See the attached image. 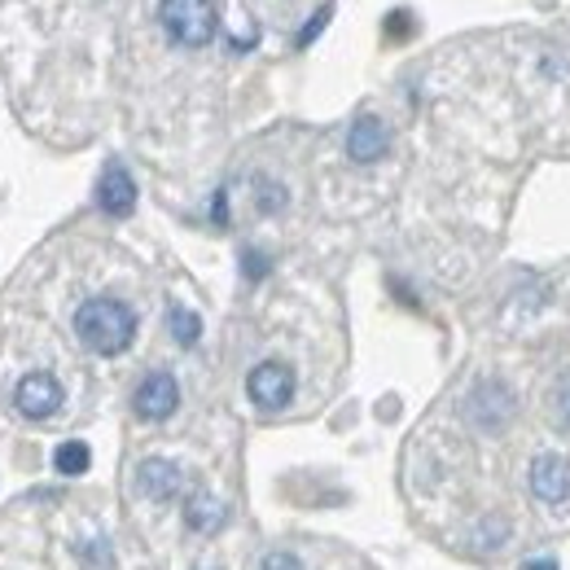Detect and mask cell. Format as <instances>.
<instances>
[{"label": "cell", "mask_w": 570, "mask_h": 570, "mask_svg": "<svg viewBox=\"0 0 570 570\" xmlns=\"http://www.w3.org/2000/svg\"><path fill=\"white\" fill-rule=\"evenodd\" d=\"M75 334L92 356H124L137 338V312L119 298H88L75 312Z\"/></svg>", "instance_id": "6da1fadb"}, {"label": "cell", "mask_w": 570, "mask_h": 570, "mask_svg": "<svg viewBox=\"0 0 570 570\" xmlns=\"http://www.w3.org/2000/svg\"><path fill=\"white\" fill-rule=\"evenodd\" d=\"M158 22L180 49H207L215 40V31H219L212 0H163L158 4Z\"/></svg>", "instance_id": "7a4b0ae2"}, {"label": "cell", "mask_w": 570, "mask_h": 570, "mask_svg": "<svg viewBox=\"0 0 570 570\" xmlns=\"http://www.w3.org/2000/svg\"><path fill=\"white\" fill-rule=\"evenodd\" d=\"M246 395H250L255 409H268V413L285 409L294 400V373H289V364H282V360L255 364L250 377H246Z\"/></svg>", "instance_id": "3957f363"}, {"label": "cell", "mask_w": 570, "mask_h": 570, "mask_svg": "<svg viewBox=\"0 0 570 570\" xmlns=\"http://www.w3.org/2000/svg\"><path fill=\"white\" fill-rule=\"evenodd\" d=\"M132 409H137L141 422H163V417H171V413L180 409V386H176V377H171L167 368L145 373L141 386L132 391Z\"/></svg>", "instance_id": "277c9868"}, {"label": "cell", "mask_w": 570, "mask_h": 570, "mask_svg": "<svg viewBox=\"0 0 570 570\" xmlns=\"http://www.w3.org/2000/svg\"><path fill=\"white\" fill-rule=\"evenodd\" d=\"M13 409H18L22 417H31V422L53 417V413L62 409V382H58L53 373H27V377L18 382V391H13Z\"/></svg>", "instance_id": "5b68a950"}, {"label": "cell", "mask_w": 570, "mask_h": 570, "mask_svg": "<svg viewBox=\"0 0 570 570\" xmlns=\"http://www.w3.org/2000/svg\"><path fill=\"white\" fill-rule=\"evenodd\" d=\"M531 497L553 504V509L570 500V461L562 452H540L531 461Z\"/></svg>", "instance_id": "8992f818"}, {"label": "cell", "mask_w": 570, "mask_h": 570, "mask_svg": "<svg viewBox=\"0 0 570 570\" xmlns=\"http://www.w3.org/2000/svg\"><path fill=\"white\" fill-rule=\"evenodd\" d=\"M465 409H470V422H474V426L497 434V430L513 417V391H509L504 382H497V377H492V382H479Z\"/></svg>", "instance_id": "52a82bcc"}, {"label": "cell", "mask_w": 570, "mask_h": 570, "mask_svg": "<svg viewBox=\"0 0 570 570\" xmlns=\"http://www.w3.org/2000/svg\"><path fill=\"white\" fill-rule=\"evenodd\" d=\"M97 207L106 215H115V219L137 212V180H132V171L124 163H106V171L97 180Z\"/></svg>", "instance_id": "ba28073f"}, {"label": "cell", "mask_w": 570, "mask_h": 570, "mask_svg": "<svg viewBox=\"0 0 570 570\" xmlns=\"http://www.w3.org/2000/svg\"><path fill=\"white\" fill-rule=\"evenodd\" d=\"M180 488H185V474H180L176 461H167V456H145L141 465H137V492H141L145 500L167 504V500L180 497Z\"/></svg>", "instance_id": "9c48e42d"}, {"label": "cell", "mask_w": 570, "mask_h": 570, "mask_svg": "<svg viewBox=\"0 0 570 570\" xmlns=\"http://www.w3.org/2000/svg\"><path fill=\"white\" fill-rule=\"evenodd\" d=\"M386 149H391L386 124L373 119V115H360L356 124H352V132H347V154H352V163H377Z\"/></svg>", "instance_id": "30bf717a"}, {"label": "cell", "mask_w": 570, "mask_h": 570, "mask_svg": "<svg viewBox=\"0 0 570 570\" xmlns=\"http://www.w3.org/2000/svg\"><path fill=\"white\" fill-rule=\"evenodd\" d=\"M224 518H228V509H224L215 497H207V492L189 497V504H185V522H189V531H219Z\"/></svg>", "instance_id": "8fae6325"}, {"label": "cell", "mask_w": 570, "mask_h": 570, "mask_svg": "<svg viewBox=\"0 0 570 570\" xmlns=\"http://www.w3.org/2000/svg\"><path fill=\"white\" fill-rule=\"evenodd\" d=\"M167 330H171V338H176L180 347H194V343L203 338V321H198L189 307H180V303L167 307Z\"/></svg>", "instance_id": "7c38bea8"}, {"label": "cell", "mask_w": 570, "mask_h": 570, "mask_svg": "<svg viewBox=\"0 0 570 570\" xmlns=\"http://www.w3.org/2000/svg\"><path fill=\"white\" fill-rule=\"evenodd\" d=\"M88 443H79V439H67L58 452H53V470L62 474V479H79L83 470H88Z\"/></svg>", "instance_id": "4fadbf2b"}, {"label": "cell", "mask_w": 570, "mask_h": 570, "mask_svg": "<svg viewBox=\"0 0 570 570\" xmlns=\"http://www.w3.org/2000/svg\"><path fill=\"white\" fill-rule=\"evenodd\" d=\"M330 18H334V4H321V9H316V18H312V22L298 31V40H294V45H298V49H307V45H312V40L325 31V22H330Z\"/></svg>", "instance_id": "5bb4252c"}, {"label": "cell", "mask_w": 570, "mask_h": 570, "mask_svg": "<svg viewBox=\"0 0 570 570\" xmlns=\"http://www.w3.org/2000/svg\"><path fill=\"white\" fill-rule=\"evenodd\" d=\"M285 207V189L282 185H273V180H259V212L273 215Z\"/></svg>", "instance_id": "9a60e30c"}, {"label": "cell", "mask_w": 570, "mask_h": 570, "mask_svg": "<svg viewBox=\"0 0 570 570\" xmlns=\"http://www.w3.org/2000/svg\"><path fill=\"white\" fill-rule=\"evenodd\" d=\"M79 558H83V567L110 570V553H106V544H83V549H79Z\"/></svg>", "instance_id": "2e32d148"}, {"label": "cell", "mask_w": 570, "mask_h": 570, "mask_svg": "<svg viewBox=\"0 0 570 570\" xmlns=\"http://www.w3.org/2000/svg\"><path fill=\"white\" fill-rule=\"evenodd\" d=\"M242 268H246V277H250V282H259V277L268 273V259H264L259 250H246V255H242Z\"/></svg>", "instance_id": "e0dca14e"}, {"label": "cell", "mask_w": 570, "mask_h": 570, "mask_svg": "<svg viewBox=\"0 0 570 570\" xmlns=\"http://www.w3.org/2000/svg\"><path fill=\"white\" fill-rule=\"evenodd\" d=\"M553 417L562 422V430H570V382L553 395Z\"/></svg>", "instance_id": "ac0fdd59"}, {"label": "cell", "mask_w": 570, "mask_h": 570, "mask_svg": "<svg viewBox=\"0 0 570 570\" xmlns=\"http://www.w3.org/2000/svg\"><path fill=\"white\" fill-rule=\"evenodd\" d=\"M259 570H303V562H298L294 553H268Z\"/></svg>", "instance_id": "d6986e66"}, {"label": "cell", "mask_w": 570, "mask_h": 570, "mask_svg": "<svg viewBox=\"0 0 570 570\" xmlns=\"http://www.w3.org/2000/svg\"><path fill=\"white\" fill-rule=\"evenodd\" d=\"M527 570H558L553 558H535V562H527Z\"/></svg>", "instance_id": "ffe728a7"}]
</instances>
